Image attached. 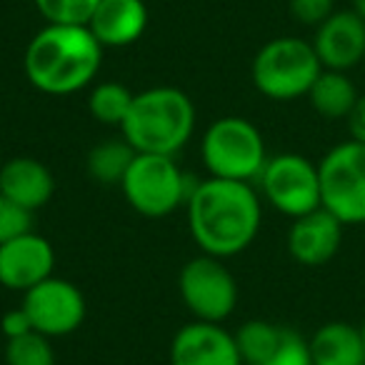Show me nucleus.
<instances>
[{
	"label": "nucleus",
	"instance_id": "1",
	"mask_svg": "<svg viewBox=\"0 0 365 365\" xmlns=\"http://www.w3.org/2000/svg\"><path fill=\"white\" fill-rule=\"evenodd\" d=\"M195 245L213 258H233L255 243L263 225V198L253 182L205 178L185 203Z\"/></svg>",
	"mask_w": 365,
	"mask_h": 365
},
{
	"label": "nucleus",
	"instance_id": "2",
	"mask_svg": "<svg viewBox=\"0 0 365 365\" xmlns=\"http://www.w3.org/2000/svg\"><path fill=\"white\" fill-rule=\"evenodd\" d=\"M103 51L88 26H51L31 38L23 71L36 91L46 96H73L96 83Z\"/></svg>",
	"mask_w": 365,
	"mask_h": 365
},
{
	"label": "nucleus",
	"instance_id": "3",
	"mask_svg": "<svg viewBox=\"0 0 365 365\" xmlns=\"http://www.w3.org/2000/svg\"><path fill=\"white\" fill-rule=\"evenodd\" d=\"M195 133V106L173 86H155L135 93L120 135L135 153L173 155L188 145Z\"/></svg>",
	"mask_w": 365,
	"mask_h": 365
},
{
	"label": "nucleus",
	"instance_id": "4",
	"mask_svg": "<svg viewBox=\"0 0 365 365\" xmlns=\"http://www.w3.org/2000/svg\"><path fill=\"white\" fill-rule=\"evenodd\" d=\"M320 73L323 66L315 56L313 43L298 36H280L255 53L250 81L260 96L288 103L308 98Z\"/></svg>",
	"mask_w": 365,
	"mask_h": 365
},
{
	"label": "nucleus",
	"instance_id": "5",
	"mask_svg": "<svg viewBox=\"0 0 365 365\" xmlns=\"http://www.w3.org/2000/svg\"><path fill=\"white\" fill-rule=\"evenodd\" d=\"M200 158L210 178L255 182L270 155L255 123L240 115H225L205 128Z\"/></svg>",
	"mask_w": 365,
	"mask_h": 365
},
{
	"label": "nucleus",
	"instance_id": "6",
	"mask_svg": "<svg viewBox=\"0 0 365 365\" xmlns=\"http://www.w3.org/2000/svg\"><path fill=\"white\" fill-rule=\"evenodd\" d=\"M120 190L128 205L143 218H165L178 208H185L193 180L182 173L173 155L135 153Z\"/></svg>",
	"mask_w": 365,
	"mask_h": 365
},
{
	"label": "nucleus",
	"instance_id": "7",
	"mask_svg": "<svg viewBox=\"0 0 365 365\" xmlns=\"http://www.w3.org/2000/svg\"><path fill=\"white\" fill-rule=\"evenodd\" d=\"M320 200L345 228L365 225V143L343 140L318 163Z\"/></svg>",
	"mask_w": 365,
	"mask_h": 365
},
{
	"label": "nucleus",
	"instance_id": "8",
	"mask_svg": "<svg viewBox=\"0 0 365 365\" xmlns=\"http://www.w3.org/2000/svg\"><path fill=\"white\" fill-rule=\"evenodd\" d=\"M255 182L263 203L290 220L323 208L318 163L298 153L270 155Z\"/></svg>",
	"mask_w": 365,
	"mask_h": 365
},
{
	"label": "nucleus",
	"instance_id": "9",
	"mask_svg": "<svg viewBox=\"0 0 365 365\" xmlns=\"http://www.w3.org/2000/svg\"><path fill=\"white\" fill-rule=\"evenodd\" d=\"M178 293L195 320L223 323L238 305V280L213 255H195L178 273Z\"/></svg>",
	"mask_w": 365,
	"mask_h": 365
},
{
	"label": "nucleus",
	"instance_id": "10",
	"mask_svg": "<svg viewBox=\"0 0 365 365\" xmlns=\"http://www.w3.org/2000/svg\"><path fill=\"white\" fill-rule=\"evenodd\" d=\"M23 310L33 323V330L48 338H63L76 333L86 320V295L76 283L51 275L28 293H23Z\"/></svg>",
	"mask_w": 365,
	"mask_h": 365
},
{
	"label": "nucleus",
	"instance_id": "11",
	"mask_svg": "<svg viewBox=\"0 0 365 365\" xmlns=\"http://www.w3.org/2000/svg\"><path fill=\"white\" fill-rule=\"evenodd\" d=\"M56 268V250L46 235L33 230L0 245V285L16 293H28L48 280Z\"/></svg>",
	"mask_w": 365,
	"mask_h": 365
},
{
	"label": "nucleus",
	"instance_id": "12",
	"mask_svg": "<svg viewBox=\"0 0 365 365\" xmlns=\"http://www.w3.org/2000/svg\"><path fill=\"white\" fill-rule=\"evenodd\" d=\"M313 51L325 71L350 73L363 66L365 58V21L358 13L335 11L325 23L315 28Z\"/></svg>",
	"mask_w": 365,
	"mask_h": 365
},
{
	"label": "nucleus",
	"instance_id": "13",
	"mask_svg": "<svg viewBox=\"0 0 365 365\" xmlns=\"http://www.w3.org/2000/svg\"><path fill=\"white\" fill-rule=\"evenodd\" d=\"M343 230L345 225L333 213L318 208L290 223L285 248L290 258L303 268H323L338 255L343 245Z\"/></svg>",
	"mask_w": 365,
	"mask_h": 365
},
{
	"label": "nucleus",
	"instance_id": "14",
	"mask_svg": "<svg viewBox=\"0 0 365 365\" xmlns=\"http://www.w3.org/2000/svg\"><path fill=\"white\" fill-rule=\"evenodd\" d=\"M170 365H243V358L223 325L193 320L173 335Z\"/></svg>",
	"mask_w": 365,
	"mask_h": 365
},
{
	"label": "nucleus",
	"instance_id": "15",
	"mask_svg": "<svg viewBox=\"0 0 365 365\" xmlns=\"http://www.w3.org/2000/svg\"><path fill=\"white\" fill-rule=\"evenodd\" d=\"M0 193L21 208L36 213L46 208L56 195V178L51 168L38 158L18 155L0 168Z\"/></svg>",
	"mask_w": 365,
	"mask_h": 365
},
{
	"label": "nucleus",
	"instance_id": "16",
	"mask_svg": "<svg viewBox=\"0 0 365 365\" xmlns=\"http://www.w3.org/2000/svg\"><path fill=\"white\" fill-rule=\"evenodd\" d=\"M88 28L103 48H128L145 33L148 8L143 0H101Z\"/></svg>",
	"mask_w": 365,
	"mask_h": 365
},
{
	"label": "nucleus",
	"instance_id": "17",
	"mask_svg": "<svg viewBox=\"0 0 365 365\" xmlns=\"http://www.w3.org/2000/svg\"><path fill=\"white\" fill-rule=\"evenodd\" d=\"M313 365H365V348L360 330L345 320L323 323L310 335Z\"/></svg>",
	"mask_w": 365,
	"mask_h": 365
},
{
	"label": "nucleus",
	"instance_id": "18",
	"mask_svg": "<svg viewBox=\"0 0 365 365\" xmlns=\"http://www.w3.org/2000/svg\"><path fill=\"white\" fill-rule=\"evenodd\" d=\"M358 98L360 93L348 73L325 71V68L308 93V101L313 106V110L320 118H325V120H348Z\"/></svg>",
	"mask_w": 365,
	"mask_h": 365
},
{
	"label": "nucleus",
	"instance_id": "19",
	"mask_svg": "<svg viewBox=\"0 0 365 365\" xmlns=\"http://www.w3.org/2000/svg\"><path fill=\"white\" fill-rule=\"evenodd\" d=\"M133 158H135V150H133L125 138H108V140L91 148L86 170L101 185H120Z\"/></svg>",
	"mask_w": 365,
	"mask_h": 365
},
{
	"label": "nucleus",
	"instance_id": "20",
	"mask_svg": "<svg viewBox=\"0 0 365 365\" xmlns=\"http://www.w3.org/2000/svg\"><path fill=\"white\" fill-rule=\"evenodd\" d=\"M233 335L243 365H268L280 345L283 328L268 320H245Z\"/></svg>",
	"mask_w": 365,
	"mask_h": 365
},
{
	"label": "nucleus",
	"instance_id": "21",
	"mask_svg": "<svg viewBox=\"0 0 365 365\" xmlns=\"http://www.w3.org/2000/svg\"><path fill=\"white\" fill-rule=\"evenodd\" d=\"M133 98H135V93L118 81L96 83L88 93V113L93 120L103 123V125L120 128L130 113Z\"/></svg>",
	"mask_w": 365,
	"mask_h": 365
},
{
	"label": "nucleus",
	"instance_id": "22",
	"mask_svg": "<svg viewBox=\"0 0 365 365\" xmlns=\"http://www.w3.org/2000/svg\"><path fill=\"white\" fill-rule=\"evenodd\" d=\"M6 365H56V348L48 335L33 330L6 340Z\"/></svg>",
	"mask_w": 365,
	"mask_h": 365
},
{
	"label": "nucleus",
	"instance_id": "23",
	"mask_svg": "<svg viewBox=\"0 0 365 365\" xmlns=\"http://www.w3.org/2000/svg\"><path fill=\"white\" fill-rule=\"evenodd\" d=\"M51 26H88L101 0H33Z\"/></svg>",
	"mask_w": 365,
	"mask_h": 365
},
{
	"label": "nucleus",
	"instance_id": "24",
	"mask_svg": "<svg viewBox=\"0 0 365 365\" xmlns=\"http://www.w3.org/2000/svg\"><path fill=\"white\" fill-rule=\"evenodd\" d=\"M33 230V213L0 193V245Z\"/></svg>",
	"mask_w": 365,
	"mask_h": 365
},
{
	"label": "nucleus",
	"instance_id": "25",
	"mask_svg": "<svg viewBox=\"0 0 365 365\" xmlns=\"http://www.w3.org/2000/svg\"><path fill=\"white\" fill-rule=\"evenodd\" d=\"M268 365H313L310 343L300 333H295V330L283 328L280 345Z\"/></svg>",
	"mask_w": 365,
	"mask_h": 365
},
{
	"label": "nucleus",
	"instance_id": "26",
	"mask_svg": "<svg viewBox=\"0 0 365 365\" xmlns=\"http://www.w3.org/2000/svg\"><path fill=\"white\" fill-rule=\"evenodd\" d=\"M290 16L305 28H318L335 13V0H288Z\"/></svg>",
	"mask_w": 365,
	"mask_h": 365
},
{
	"label": "nucleus",
	"instance_id": "27",
	"mask_svg": "<svg viewBox=\"0 0 365 365\" xmlns=\"http://www.w3.org/2000/svg\"><path fill=\"white\" fill-rule=\"evenodd\" d=\"M0 330H3L6 340H13V338H21V335L33 333V323H31V318H28L26 310H23V305L21 308L8 310V313L3 315V320H0Z\"/></svg>",
	"mask_w": 365,
	"mask_h": 365
},
{
	"label": "nucleus",
	"instance_id": "28",
	"mask_svg": "<svg viewBox=\"0 0 365 365\" xmlns=\"http://www.w3.org/2000/svg\"><path fill=\"white\" fill-rule=\"evenodd\" d=\"M348 130H350V138H353V140L365 143V93L358 98L353 113L348 115Z\"/></svg>",
	"mask_w": 365,
	"mask_h": 365
},
{
	"label": "nucleus",
	"instance_id": "29",
	"mask_svg": "<svg viewBox=\"0 0 365 365\" xmlns=\"http://www.w3.org/2000/svg\"><path fill=\"white\" fill-rule=\"evenodd\" d=\"M353 11L365 21V0H353Z\"/></svg>",
	"mask_w": 365,
	"mask_h": 365
},
{
	"label": "nucleus",
	"instance_id": "30",
	"mask_svg": "<svg viewBox=\"0 0 365 365\" xmlns=\"http://www.w3.org/2000/svg\"><path fill=\"white\" fill-rule=\"evenodd\" d=\"M360 338H363V348H365V320H363V323H360Z\"/></svg>",
	"mask_w": 365,
	"mask_h": 365
},
{
	"label": "nucleus",
	"instance_id": "31",
	"mask_svg": "<svg viewBox=\"0 0 365 365\" xmlns=\"http://www.w3.org/2000/svg\"><path fill=\"white\" fill-rule=\"evenodd\" d=\"M363 66H365V58H363Z\"/></svg>",
	"mask_w": 365,
	"mask_h": 365
}]
</instances>
